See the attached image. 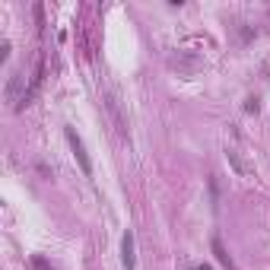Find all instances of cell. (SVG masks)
<instances>
[{"mask_svg":"<svg viewBox=\"0 0 270 270\" xmlns=\"http://www.w3.org/2000/svg\"><path fill=\"white\" fill-rule=\"evenodd\" d=\"M23 77L20 74H10V80H7V102H13L16 108H20V102H23Z\"/></svg>","mask_w":270,"mask_h":270,"instance_id":"obj_3","label":"cell"},{"mask_svg":"<svg viewBox=\"0 0 270 270\" xmlns=\"http://www.w3.org/2000/svg\"><path fill=\"white\" fill-rule=\"evenodd\" d=\"M213 255L220 258V264H226V267L232 270V258L226 255V248H223V242H220V239H213Z\"/></svg>","mask_w":270,"mask_h":270,"instance_id":"obj_5","label":"cell"},{"mask_svg":"<svg viewBox=\"0 0 270 270\" xmlns=\"http://www.w3.org/2000/svg\"><path fill=\"white\" fill-rule=\"evenodd\" d=\"M64 134H67V143H70V150H74V159L80 162L83 175H93V162H89V156H86V147H83V140L77 137V131H74V128H67Z\"/></svg>","mask_w":270,"mask_h":270,"instance_id":"obj_1","label":"cell"},{"mask_svg":"<svg viewBox=\"0 0 270 270\" xmlns=\"http://www.w3.org/2000/svg\"><path fill=\"white\" fill-rule=\"evenodd\" d=\"M258 108H261V105H258V99H248V105H245V112H251V115H258Z\"/></svg>","mask_w":270,"mask_h":270,"instance_id":"obj_7","label":"cell"},{"mask_svg":"<svg viewBox=\"0 0 270 270\" xmlns=\"http://www.w3.org/2000/svg\"><path fill=\"white\" fill-rule=\"evenodd\" d=\"M197 270H213V267H207V264H201V267H197Z\"/></svg>","mask_w":270,"mask_h":270,"instance_id":"obj_8","label":"cell"},{"mask_svg":"<svg viewBox=\"0 0 270 270\" xmlns=\"http://www.w3.org/2000/svg\"><path fill=\"white\" fill-rule=\"evenodd\" d=\"M226 156H229V162H232V169H236L239 175H248V169H245V162L239 159V153H236V150H229Z\"/></svg>","mask_w":270,"mask_h":270,"instance_id":"obj_6","label":"cell"},{"mask_svg":"<svg viewBox=\"0 0 270 270\" xmlns=\"http://www.w3.org/2000/svg\"><path fill=\"white\" fill-rule=\"evenodd\" d=\"M105 105H108V112H112V118H115V124H118V131L124 134V131H128V121L121 118V105H118V96H115V93H108V96H105Z\"/></svg>","mask_w":270,"mask_h":270,"instance_id":"obj_4","label":"cell"},{"mask_svg":"<svg viewBox=\"0 0 270 270\" xmlns=\"http://www.w3.org/2000/svg\"><path fill=\"white\" fill-rule=\"evenodd\" d=\"M121 264H124V270H134V267H137V255H134V232H131V229L124 232V239H121Z\"/></svg>","mask_w":270,"mask_h":270,"instance_id":"obj_2","label":"cell"}]
</instances>
